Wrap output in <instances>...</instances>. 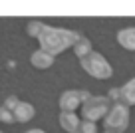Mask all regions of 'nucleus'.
<instances>
[{
  "label": "nucleus",
  "instance_id": "1",
  "mask_svg": "<svg viewBox=\"0 0 135 133\" xmlns=\"http://www.w3.org/2000/svg\"><path fill=\"white\" fill-rule=\"evenodd\" d=\"M78 40H80V34L78 32L66 30V28H56V26H46L44 32L38 38L40 50L48 52L54 58L58 54H62V52H66L68 48H74Z\"/></svg>",
  "mask_w": 135,
  "mask_h": 133
},
{
  "label": "nucleus",
  "instance_id": "2",
  "mask_svg": "<svg viewBox=\"0 0 135 133\" xmlns=\"http://www.w3.org/2000/svg\"><path fill=\"white\" fill-rule=\"evenodd\" d=\"M111 107V101L107 99V96H89L88 99L81 103V115L85 121H99L107 115Z\"/></svg>",
  "mask_w": 135,
  "mask_h": 133
},
{
  "label": "nucleus",
  "instance_id": "3",
  "mask_svg": "<svg viewBox=\"0 0 135 133\" xmlns=\"http://www.w3.org/2000/svg\"><path fill=\"white\" fill-rule=\"evenodd\" d=\"M80 64L89 75H93V78H97V79H107V78L113 75V68L109 66V62H107L99 52H91V54L85 56L84 60H80Z\"/></svg>",
  "mask_w": 135,
  "mask_h": 133
},
{
  "label": "nucleus",
  "instance_id": "4",
  "mask_svg": "<svg viewBox=\"0 0 135 133\" xmlns=\"http://www.w3.org/2000/svg\"><path fill=\"white\" fill-rule=\"evenodd\" d=\"M129 125V107L125 103H113L103 117V127L105 131H117L123 133Z\"/></svg>",
  "mask_w": 135,
  "mask_h": 133
},
{
  "label": "nucleus",
  "instance_id": "5",
  "mask_svg": "<svg viewBox=\"0 0 135 133\" xmlns=\"http://www.w3.org/2000/svg\"><path fill=\"white\" fill-rule=\"evenodd\" d=\"M89 96L88 89H66L60 96V111H76Z\"/></svg>",
  "mask_w": 135,
  "mask_h": 133
},
{
  "label": "nucleus",
  "instance_id": "6",
  "mask_svg": "<svg viewBox=\"0 0 135 133\" xmlns=\"http://www.w3.org/2000/svg\"><path fill=\"white\" fill-rule=\"evenodd\" d=\"M81 119L78 117L76 111H60V125H62L64 131L68 133H76L78 127H80Z\"/></svg>",
  "mask_w": 135,
  "mask_h": 133
},
{
  "label": "nucleus",
  "instance_id": "7",
  "mask_svg": "<svg viewBox=\"0 0 135 133\" xmlns=\"http://www.w3.org/2000/svg\"><path fill=\"white\" fill-rule=\"evenodd\" d=\"M12 113H14V119H16L18 123H26V121H30L36 115V109H34V105L28 103V101H20Z\"/></svg>",
  "mask_w": 135,
  "mask_h": 133
},
{
  "label": "nucleus",
  "instance_id": "8",
  "mask_svg": "<svg viewBox=\"0 0 135 133\" xmlns=\"http://www.w3.org/2000/svg\"><path fill=\"white\" fill-rule=\"evenodd\" d=\"M117 42H119L121 48H125V50H129V52H135V26L119 30L117 32Z\"/></svg>",
  "mask_w": 135,
  "mask_h": 133
},
{
  "label": "nucleus",
  "instance_id": "9",
  "mask_svg": "<svg viewBox=\"0 0 135 133\" xmlns=\"http://www.w3.org/2000/svg\"><path fill=\"white\" fill-rule=\"evenodd\" d=\"M30 62H32L34 68H38V70H46V68L54 66V56H50L44 50H36L32 54V58H30Z\"/></svg>",
  "mask_w": 135,
  "mask_h": 133
},
{
  "label": "nucleus",
  "instance_id": "10",
  "mask_svg": "<svg viewBox=\"0 0 135 133\" xmlns=\"http://www.w3.org/2000/svg\"><path fill=\"white\" fill-rule=\"evenodd\" d=\"M93 52V48H91V42H89V38H85V36H80V40L76 42V46H74V54H76V58L78 60H84L85 56H89Z\"/></svg>",
  "mask_w": 135,
  "mask_h": 133
},
{
  "label": "nucleus",
  "instance_id": "11",
  "mask_svg": "<svg viewBox=\"0 0 135 133\" xmlns=\"http://www.w3.org/2000/svg\"><path fill=\"white\" fill-rule=\"evenodd\" d=\"M121 101L129 107V105H135V78H131L125 86L121 87Z\"/></svg>",
  "mask_w": 135,
  "mask_h": 133
},
{
  "label": "nucleus",
  "instance_id": "12",
  "mask_svg": "<svg viewBox=\"0 0 135 133\" xmlns=\"http://www.w3.org/2000/svg\"><path fill=\"white\" fill-rule=\"evenodd\" d=\"M44 28H46L44 22L32 20V22H28V26H26V32H28V36H32V38H40V34L44 32Z\"/></svg>",
  "mask_w": 135,
  "mask_h": 133
},
{
  "label": "nucleus",
  "instance_id": "13",
  "mask_svg": "<svg viewBox=\"0 0 135 133\" xmlns=\"http://www.w3.org/2000/svg\"><path fill=\"white\" fill-rule=\"evenodd\" d=\"M76 133H97V125L93 123V121H81L80 123V127H78V131Z\"/></svg>",
  "mask_w": 135,
  "mask_h": 133
},
{
  "label": "nucleus",
  "instance_id": "14",
  "mask_svg": "<svg viewBox=\"0 0 135 133\" xmlns=\"http://www.w3.org/2000/svg\"><path fill=\"white\" fill-rule=\"evenodd\" d=\"M14 121H16L14 119V113L2 105V107H0V123H14Z\"/></svg>",
  "mask_w": 135,
  "mask_h": 133
},
{
  "label": "nucleus",
  "instance_id": "15",
  "mask_svg": "<svg viewBox=\"0 0 135 133\" xmlns=\"http://www.w3.org/2000/svg\"><path fill=\"white\" fill-rule=\"evenodd\" d=\"M107 99L113 101V103H123L121 101V87H111L109 93H107Z\"/></svg>",
  "mask_w": 135,
  "mask_h": 133
},
{
  "label": "nucleus",
  "instance_id": "16",
  "mask_svg": "<svg viewBox=\"0 0 135 133\" xmlns=\"http://www.w3.org/2000/svg\"><path fill=\"white\" fill-rule=\"evenodd\" d=\"M18 103H20V99H18L16 96H10V97H6V101H4V107H6V109H10V111H14Z\"/></svg>",
  "mask_w": 135,
  "mask_h": 133
},
{
  "label": "nucleus",
  "instance_id": "17",
  "mask_svg": "<svg viewBox=\"0 0 135 133\" xmlns=\"http://www.w3.org/2000/svg\"><path fill=\"white\" fill-rule=\"evenodd\" d=\"M26 133H46L44 129H30V131H26Z\"/></svg>",
  "mask_w": 135,
  "mask_h": 133
},
{
  "label": "nucleus",
  "instance_id": "18",
  "mask_svg": "<svg viewBox=\"0 0 135 133\" xmlns=\"http://www.w3.org/2000/svg\"><path fill=\"white\" fill-rule=\"evenodd\" d=\"M103 133H117V131H103Z\"/></svg>",
  "mask_w": 135,
  "mask_h": 133
},
{
  "label": "nucleus",
  "instance_id": "19",
  "mask_svg": "<svg viewBox=\"0 0 135 133\" xmlns=\"http://www.w3.org/2000/svg\"><path fill=\"white\" fill-rule=\"evenodd\" d=\"M0 133H2V131H0Z\"/></svg>",
  "mask_w": 135,
  "mask_h": 133
}]
</instances>
